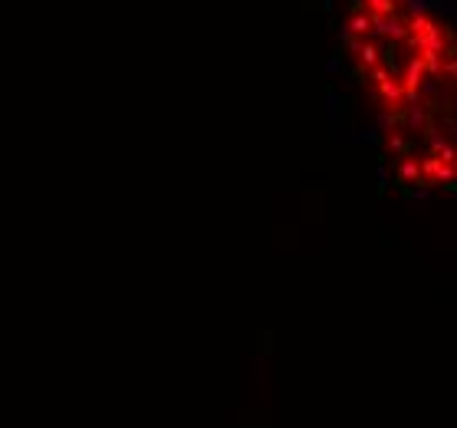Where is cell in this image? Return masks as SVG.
Wrapping results in <instances>:
<instances>
[{"label": "cell", "mask_w": 457, "mask_h": 428, "mask_svg": "<svg viewBox=\"0 0 457 428\" xmlns=\"http://www.w3.org/2000/svg\"><path fill=\"white\" fill-rule=\"evenodd\" d=\"M349 33L352 37H369L372 33V20H369V13H352V20H349Z\"/></svg>", "instance_id": "6da1fadb"}, {"label": "cell", "mask_w": 457, "mask_h": 428, "mask_svg": "<svg viewBox=\"0 0 457 428\" xmlns=\"http://www.w3.org/2000/svg\"><path fill=\"white\" fill-rule=\"evenodd\" d=\"M398 7V0H365V10L369 13H382V17H392Z\"/></svg>", "instance_id": "7a4b0ae2"}]
</instances>
